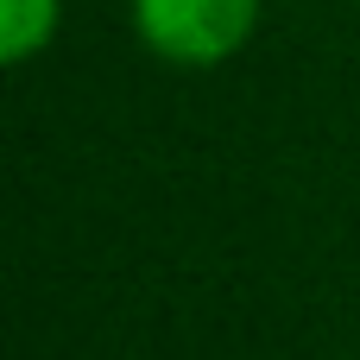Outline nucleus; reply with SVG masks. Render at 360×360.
I'll list each match as a JSON object with an SVG mask.
<instances>
[{"label": "nucleus", "instance_id": "nucleus-1", "mask_svg": "<svg viewBox=\"0 0 360 360\" xmlns=\"http://www.w3.org/2000/svg\"><path fill=\"white\" fill-rule=\"evenodd\" d=\"M266 0H127L133 38L177 70H215L240 57L259 32Z\"/></svg>", "mask_w": 360, "mask_h": 360}, {"label": "nucleus", "instance_id": "nucleus-2", "mask_svg": "<svg viewBox=\"0 0 360 360\" xmlns=\"http://www.w3.org/2000/svg\"><path fill=\"white\" fill-rule=\"evenodd\" d=\"M57 19H63V0H0V63L25 70L32 57H44L57 38Z\"/></svg>", "mask_w": 360, "mask_h": 360}]
</instances>
